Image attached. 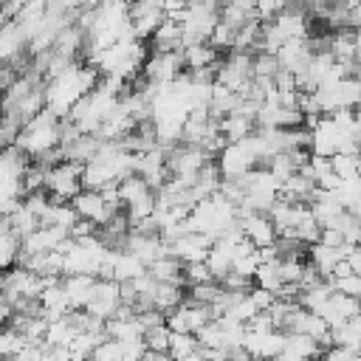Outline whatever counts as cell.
Here are the masks:
<instances>
[{
  "mask_svg": "<svg viewBox=\"0 0 361 361\" xmlns=\"http://www.w3.org/2000/svg\"><path fill=\"white\" fill-rule=\"evenodd\" d=\"M51 200H71L76 192H82V164L76 161H59L56 166L45 169V186Z\"/></svg>",
  "mask_w": 361,
  "mask_h": 361,
  "instance_id": "obj_1",
  "label": "cell"
},
{
  "mask_svg": "<svg viewBox=\"0 0 361 361\" xmlns=\"http://www.w3.org/2000/svg\"><path fill=\"white\" fill-rule=\"evenodd\" d=\"M214 164H217L220 178H240V175H245L251 166H257V158L251 155V149L245 147V141H231V144H226V147L217 152Z\"/></svg>",
  "mask_w": 361,
  "mask_h": 361,
  "instance_id": "obj_2",
  "label": "cell"
},
{
  "mask_svg": "<svg viewBox=\"0 0 361 361\" xmlns=\"http://www.w3.org/2000/svg\"><path fill=\"white\" fill-rule=\"evenodd\" d=\"M71 206H73V212H76L82 220L93 223L96 228L104 226V223L118 212V209H110V206L104 203V197H102L96 189H82V192H76V195L71 197Z\"/></svg>",
  "mask_w": 361,
  "mask_h": 361,
  "instance_id": "obj_3",
  "label": "cell"
},
{
  "mask_svg": "<svg viewBox=\"0 0 361 361\" xmlns=\"http://www.w3.org/2000/svg\"><path fill=\"white\" fill-rule=\"evenodd\" d=\"M251 358L262 361V358H271V355H279L282 347H285V333L282 330H248L245 327V336H243V344H240Z\"/></svg>",
  "mask_w": 361,
  "mask_h": 361,
  "instance_id": "obj_4",
  "label": "cell"
},
{
  "mask_svg": "<svg viewBox=\"0 0 361 361\" xmlns=\"http://www.w3.org/2000/svg\"><path fill=\"white\" fill-rule=\"evenodd\" d=\"M237 226L243 231V237L254 245V248H262V245H271L276 240V228L274 223L268 220L265 212H245L237 217Z\"/></svg>",
  "mask_w": 361,
  "mask_h": 361,
  "instance_id": "obj_5",
  "label": "cell"
},
{
  "mask_svg": "<svg viewBox=\"0 0 361 361\" xmlns=\"http://www.w3.org/2000/svg\"><path fill=\"white\" fill-rule=\"evenodd\" d=\"M209 245H212V240H209L206 234L183 231L178 240H172V243L166 245V251H169L180 265H186V262H203L206 254H209Z\"/></svg>",
  "mask_w": 361,
  "mask_h": 361,
  "instance_id": "obj_6",
  "label": "cell"
},
{
  "mask_svg": "<svg viewBox=\"0 0 361 361\" xmlns=\"http://www.w3.org/2000/svg\"><path fill=\"white\" fill-rule=\"evenodd\" d=\"M313 313H319L324 319L327 327H336L341 322H347L350 316H358V299L355 296H344V293H330L324 299V305H319Z\"/></svg>",
  "mask_w": 361,
  "mask_h": 361,
  "instance_id": "obj_7",
  "label": "cell"
},
{
  "mask_svg": "<svg viewBox=\"0 0 361 361\" xmlns=\"http://www.w3.org/2000/svg\"><path fill=\"white\" fill-rule=\"evenodd\" d=\"M93 282H96V276H90V274H68V276H62V290H65V299H68L71 310H82L87 305Z\"/></svg>",
  "mask_w": 361,
  "mask_h": 361,
  "instance_id": "obj_8",
  "label": "cell"
},
{
  "mask_svg": "<svg viewBox=\"0 0 361 361\" xmlns=\"http://www.w3.org/2000/svg\"><path fill=\"white\" fill-rule=\"evenodd\" d=\"M110 271H113V279L116 282H130L135 276H141L147 268L141 259H135L127 248H113L110 251Z\"/></svg>",
  "mask_w": 361,
  "mask_h": 361,
  "instance_id": "obj_9",
  "label": "cell"
},
{
  "mask_svg": "<svg viewBox=\"0 0 361 361\" xmlns=\"http://www.w3.org/2000/svg\"><path fill=\"white\" fill-rule=\"evenodd\" d=\"M254 118L251 116H243V113H226V116H220L217 118V130H220V135L231 144V141H243L245 135H251L254 133Z\"/></svg>",
  "mask_w": 361,
  "mask_h": 361,
  "instance_id": "obj_10",
  "label": "cell"
},
{
  "mask_svg": "<svg viewBox=\"0 0 361 361\" xmlns=\"http://www.w3.org/2000/svg\"><path fill=\"white\" fill-rule=\"evenodd\" d=\"M183 299H186V290L178 282H155V288H152V307L161 313H169Z\"/></svg>",
  "mask_w": 361,
  "mask_h": 361,
  "instance_id": "obj_11",
  "label": "cell"
},
{
  "mask_svg": "<svg viewBox=\"0 0 361 361\" xmlns=\"http://www.w3.org/2000/svg\"><path fill=\"white\" fill-rule=\"evenodd\" d=\"M282 353L288 358H319L322 355V344L305 333H285V347Z\"/></svg>",
  "mask_w": 361,
  "mask_h": 361,
  "instance_id": "obj_12",
  "label": "cell"
},
{
  "mask_svg": "<svg viewBox=\"0 0 361 361\" xmlns=\"http://www.w3.org/2000/svg\"><path fill=\"white\" fill-rule=\"evenodd\" d=\"M330 344L350 347L353 353H358V344H361V316H350L347 322L330 327Z\"/></svg>",
  "mask_w": 361,
  "mask_h": 361,
  "instance_id": "obj_13",
  "label": "cell"
},
{
  "mask_svg": "<svg viewBox=\"0 0 361 361\" xmlns=\"http://www.w3.org/2000/svg\"><path fill=\"white\" fill-rule=\"evenodd\" d=\"M104 336L116 338V341H138V338H144V327L138 324L135 316H130V319H107L104 322Z\"/></svg>",
  "mask_w": 361,
  "mask_h": 361,
  "instance_id": "obj_14",
  "label": "cell"
},
{
  "mask_svg": "<svg viewBox=\"0 0 361 361\" xmlns=\"http://www.w3.org/2000/svg\"><path fill=\"white\" fill-rule=\"evenodd\" d=\"M180 268H183V265H180L172 254H164V257H158V259H152V262L147 265V274H149L155 282H178V285H183Z\"/></svg>",
  "mask_w": 361,
  "mask_h": 361,
  "instance_id": "obj_15",
  "label": "cell"
},
{
  "mask_svg": "<svg viewBox=\"0 0 361 361\" xmlns=\"http://www.w3.org/2000/svg\"><path fill=\"white\" fill-rule=\"evenodd\" d=\"M195 350H197L195 333H169V344H166V355H169V358L180 361L183 355H189V353H195Z\"/></svg>",
  "mask_w": 361,
  "mask_h": 361,
  "instance_id": "obj_16",
  "label": "cell"
},
{
  "mask_svg": "<svg viewBox=\"0 0 361 361\" xmlns=\"http://www.w3.org/2000/svg\"><path fill=\"white\" fill-rule=\"evenodd\" d=\"M330 169L338 175V180L358 178V155H350V152H333V155H330Z\"/></svg>",
  "mask_w": 361,
  "mask_h": 361,
  "instance_id": "obj_17",
  "label": "cell"
},
{
  "mask_svg": "<svg viewBox=\"0 0 361 361\" xmlns=\"http://www.w3.org/2000/svg\"><path fill=\"white\" fill-rule=\"evenodd\" d=\"M223 285L217 279H209V282H197V285H189L186 290V299L189 302H197V305H212L217 296H220Z\"/></svg>",
  "mask_w": 361,
  "mask_h": 361,
  "instance_id": "obj_18",
  "label": "cell"
},
{
  "mask_svg": "<svg viewBox=\"0 0 361 361\" xmlns=\"http://www.w3.org/2000/svg\"><path fill=\"white\" fill-rule=\"evenodd\" d=\"M23 344H25V336L20 333V330H14L11 324L6 327H0V358H14L20 350H23Z\"/></svg>",
  "mask_w": 361,
  "mask_h": 361,
  "instance_id": "obj_19",
  "label": "cell"
},
{
  "mask_svg": "<svg viewBox=\"0 0 361 361\" xmlns=\"http://www.w3.org/2000/svg\"><path fill=\"white\" fill-rule=\"evenodd\" d=\"M17 251H20V237H14L11 231H3L0 234V274L17 262Z\"/></svg>",
  "mask_w": 361,
  "mask_h": 361,
  "instance_id": "obj_20",
  "label": "cell"
},
{
  "mask_svg": "<svg viewBox=\"0 0 361 361\" xmlns=\"http://www.w3.org/2000/svg\"><path fill=\"white\" fill-rule=\"evenodd\" d=\"M195 338H197V347H223L220 322H217V319H209L200 330H195Z\"/></svg>",
  "mask_w": 361,
  "mask_h": 361,
  "instance_id": "obj_21",
  "label": "cell"
},
{
  "mask_svg": "<svg viewBox=\"0 0 361 361\" xmlns=\"http://www.w3.org/2000/svg\"><path fill=\"white\" fill-rule=\"evenodd\" d=\"M330 288L336 293H344V296H355L361 293V274H344V276H327Z\"/></svg>",
  "mask_w": 361,
  "mask_h": 361,
  "instance_id": "obj_22",
  "label": "cell"
},
{
  "mask_svg": "<svg viewBox=\"0 0 361 361\" xmlns=\"http://www.w3.org/2000/svg\"><path fill=\"white\" fill-rule=\"evenodd\" d=\"M166 344H169V330H166V324H158V327L144 330V347H147L149 353H166Z\"/></svg>",
  "mask_w": 361,
  "mask_h": 361,
  "instance_id": "obj_23",
  "label": "cell"
},
{
  "mask_svg": "<svg viewBox=\"0 0 361 361\" xmlns=\"http://www.w3.org/2000/svg\"><path fill=\"white\" fill-rule=\"evenodd\" d=\"M90 361H121V341H116V338H102V341L93 347Z\"/></svg>",
  "mask_w": 361,
  "mask_h": 361,
  "instance_id": "obj_24",
  "label": "cell"
},
{
  "mask_svg": "<svg viewBox=\"0 0 361 361\" xmlns=\"http://www.w3.org/2000/svg\"><path fill=\"white\" fill-rule=\"evenodd\" d=\"M144 353H147L144 338H138V341H121V361H141Z\"/></svg>",
  "mask_w": 361,
  "mask_h": 361,
  "instance_id": "obj_25",
  "label": "cell"
},
{
  "mask_svg": "<svg viewBox=\"0 0 361 361\" xmlns=\"http://www.w3.org/2000/svg\"><path fill=\"white\" fill-rule=\"evenodd\" d=\"M248 299L254 302V307L257 310H268L271 307V302L276 299L271 290H265V288H248Z\"/></svg>",
  "mask_w": 361,
  "mask_h": 361,
  "instance_id": "obj_26",
  "label": "cell"
},
{
  "mask_svg": "<svg viewBox=\"0 0 361 361\" xmlns=\"http://www.w3.org/2000/svg\"><path fill=\"white\" fill-rule=\"evenodd\" d=\"M39 355H42V344H31V341H25L23 350H20L11 361H39Z\"/></svg>",
  "mask_w": 361,
  "mask_h": 361,
  "instance_id": "obj_27",
  "label": "cell"
},
{
  "mask_svg": "<svg viewBox=\"0 0 361 361\" xmlns=\"http://www.w3.org/2000/svg\"><path fill=\"white\" fill-rule=\"evenodd\" d=\"M353 350L350 347H338V344H330V350L324 353V358L327 361H353Z\"/></svg>",
  "mask_w": 361,
  "mask_h": 361,
  "instance_id": "obj_28",
  "label": "cell"
},
{
  "mask_svg": "<svg viewBox=\"0 0 361 361\" xmlns=\"http://www.w3.org/2000/svg\"><path fill=\"white\" fill-rule=\"evenodd\" d=\"M319 243L338 248V245L344 243V237H341V231H338V228H322V231H319Z\"/></svg>",
  "mask_w": 361,
  "mask_h": 361,
  "instance_id": "obj_29",
  "label": "cell"
},
{
  "mask_svg": "<svg viewBox=\"0 0 361 361\" xmlns=\"http://www.w3.org/2000/svg\"><path fill=\"white\" fill-rule=\"evenodd\" d=\"M180 361H206V358L200 355V350H195V353H189V355H183Z\"/></svg>",
  "mask_w": 361,
  "mask_h": 361,
  "instance_id": "obj_30",
  "label": "cell"
},
{
  "mask_svg": "<svg viewBox=\"0 0 361 361\" xmlns=\"http://www.w3.org/2000/svg\"><path fill=\"white\" fill-rule=\"evenodd\" d=\"M262 361H288V355H285V353H279V355H271V358H262Z\"/></svg>",
  "mask_w": 361,
  "mask_h": 361,
  "instance_id": "obj_31",
  "label": "cell"
},
{
  "mask_svg": "<svg viewBox=\"0 0 361 361\" xmlns=\"http://www.w3.org/2000/svg\"><path fill=\"white\" fill-rule=\"evenodd\" d=\"M288 361H313V358H288Z\"/></svg>",
  "mask_w": 361,
  "mask_h": 361,
  "instance_id": "obj_32",
  "label": "cell"
},
{
  "mask_svg": "<svg viewBox=\"0 0 361 361\" xmlns=\"http://www.w3.org/2000/svg\"><path fill=\"white\" fill-rule=\"evenodd\" d=\"M3 361H8V358H3Z\"/></svg>",
  "mask_w": 361,
  "mask_h": 361,
  "instance_id": "obj_33",
  "label": "cell"
},
{
  "mask_svg": "<svg viewBox=\"0 0 361 361\" xmlns=\"http://www.w3.org/2000/svg\"><path fill=\"white\" fill-rule=\"evenodd\" d=\"M322 361H327V358H322Z\"/></svg>",
  "mask_w": 361,
  "mask_h": 361,
  "instance_id": "obj_34",
  "label": "cell"
}]
</instances>
